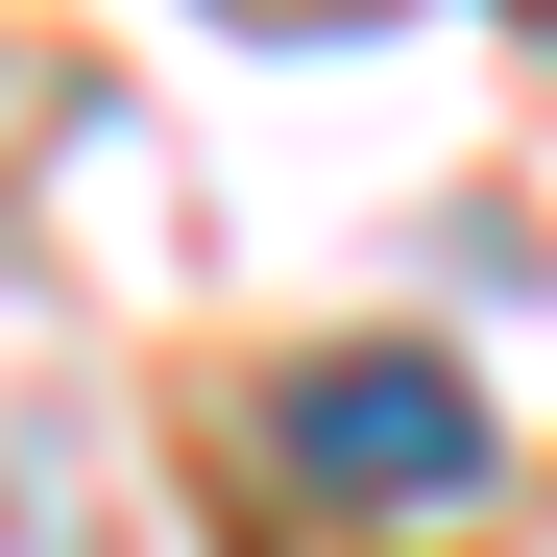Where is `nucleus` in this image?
<instances>
[{
    "label": "nucleus",
    "mask_w": 557,
    "mask_h": 557,
    "mask_svg": "<svg viewBox=\"0 0 557 557\" xmlns=\"http://www.w3.org/2000/svg\"><path fill=\"white\" fill-rule=\"evenodd\" d=\"M267 460H292L339 533H460V509H485V388L412 363V339H339V363L267 388Z\"/></svg>",
    "instance_id": "1"
}]
</instances>
